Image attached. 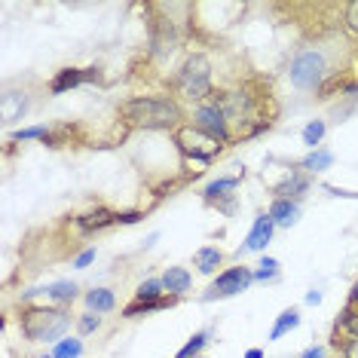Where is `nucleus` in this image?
<instances>
[{
    "label": "nucleus",
    "instance_id": "f257e3e1",
    "mask_svg": "<svg viewBox=\"0 0 358 358\" xmlns=\"http://www.w3.org/2000/svg\"><path fill=\"white\" fill-rule=\"evenodd\" d=\"M120 117L126 120L129 126H141V129H169L181 120V111H178L175 102L169 98H129V102L120 104Z\"/></svg>",
    "mask_w": 358,
    "mask_h": 358
},
{
    "label": "nucleus",
    "instance_id": "f03ea898",
    "mask_svg": "<svg viewBox=\"0 0 358 358\" xmlns=\"http://www.w3.org/2000/svg\"><path fill=\"white\" fill-rule=\"evenodd\" d=\"M70 319L64 316L62 310H28L21 316V331H25L28 340H37V343H46V340H59L64 331H68Z\"/></svg>",
    "mask_w": 358,
    "mask_h": 358
},
{
    "label": "nucleus",
    "instance_id": "7ed1b4c3",
    "mask_svg": "<svg viewBox=\"0 0 358 358\" xmlns=\"http://www.w3.org/2000/svg\"><path fill=\"white\" fill-rule=\"evenodd\" d=\"M178 92L184 98H205L211 92V64L205 55H190L178 74Z\"/></svg>",
    "mask_w": 358,
    "mask_h": 358
},
{
    "label": "nucleus",
    "instance_id": "20e7f679",
    "mask_svg": "<svg viewBox=\"0 0 358 358\" xmlns=\"http://www.w3.org/2000/svg\"><path fill=\"white\" fill-rule=\"evenodd\" d=\"M291 83L300 89H319L321 77H325V55L316 49H303L294 62H291Z\"/></svg>",
    "mask_w": 358,
    "mask_h": 358
},
{
    "label": "nucleus",
    "instance_id": "39448f33",
    "mask_svg": "<svg viewBox=\"0 0 358 358\" xmlns=\"http://www.w3.org/2000/svg\"><path fill=\"white\" fill-rule=\"evenodd\" d=\"M178 144H181L184 153L193 156V160H199V162H209V160H214V156L220 153L218 138L205 135L202 129H196V126H184V129H178Z\"/></svg>",
    "mask_w": 358,
    "mask_h": 358
},
{
    "label": "nucleus",
    "instance_id": "423d86ee",
    "mask_svg": "<svg viewBox=\"0 0 358 358\" xmlns=\"http://www.w3.org/2000/svg\"><path fill=\"white\" fill-rule=\"evenodd\" d=\"M252 282H254V273H252L248 267H230V270H224V273L214 279V285L209 288V294H205V300L236 297V294H242V291H245Z\"/></svg>",
    "mask_w": 358,
    "mask_h": 358
},
{
    "label": "nucleus",
    "instance_id": "0eeeda50",
    "mask_svg": "<svg viewBox=\"0 0 358 358\" xmlns=\"http://www.w3.org/2000/svg\"><path fill=\"white\" fill-rule=\"evenodd\" d=\"M193 126L202 129L205 135H211V138H218V141L230 138V135H227V117L218 104H199L196 113H193Z\"/></svg>",
    "mask_w": 358,
    "mask_h": 358
},
{
    "label": "nucleus",
    "instance_id": "6e6552de",
    "mask_svg": "<svg viewBox=\"0 0 358 358\" xmlns=\"http://www.w3.org/2000/svg\"><path fill=\"white\" fill-rule=\"evenodd\" d=\"M273 230H276L273 218H270V214H261V218L254 220V227H252V233H248L242 252H263V248L270 245V239H273Z\"/></svg>",
    "mask_w": 358,
    "mask_h": 358
},
{
    "label": "nucleus",
    "instance_id": "1a4fd4ad",
    "mask_svg": "<svg viewBox=\"0 0 358 358\" xmlns=\"http://www.w3.org/2000/svg\"><path fill=\"white\" fill-rule=\"evenodd\" d=\"M89 80H98V70L95 68H89V70H77V68H64L55 74V80L49 89L55 92V95H62V92H68V89H74V86H80V83H89Z\"/></svg>",
    "mask_w": 358,
    "mask_h": 358
},
{
    "label": "nucleus",
    "instance_id": "9d476101",
    "mask_svg": "<svg viewBox=\"0 0 358 358\" xmlns=\"http://www.w3.org/2000/svg\"><path fill=\"white\" fill-rule=\"evenodd\" d=\"M270 218H273L276 227H294L300 218V205L291 202V199H276V202L270 205Z\"/></svg>",
    "mask_w": 358,
    "mask_h": 358
},
{
    "label": "nucleus",
    "instance_id": "9b49d317",
    "mask_svg": "<svg viewBox=\"0 0 358 358\" xmlns=\"http://www.w3.org/2000/svg\"><path fill=\"white\" fill-rule=\"evenodd\" d=\"M111 224H117V214L107 211V209H95V211L80 214V218H77V227H80L83 233H98V230H104V227H111Z\"/></svg>",
    "mask_w": 358,
    "mask_h": 358
},
{
    "label": "nucleus",
    "instance_id": "f8f14e48",
    "mask_svg": "<svg viewBox=\"0 0 358 358\" xmlns=\"http://www.w3.org/2000/svg\"><path fill=\"white\" fill-rule=\"evenodd\" d=\"M25 113V92H6L3 102H0V117L3 123H16Z\"/></svg>",
    "mask_w": 358,
    "mask_h": 358
},
{
    "label": "nucleus",
    "instance_id": "ddd939ff",
    "mask_svg": "<svg viewBox=\"0 0 358 358\" xmlns=\"http://www.w3.org/2000/svg\"><path fill=\"white\" fill-rule=\"evenodd\" d=\"M162 285L171 294H184V291H190V273L184 267H169L166 276H162Z\"/></svg>",
    "mask_w": 358,
    "mask_h": 358
},
{
    "label": "nucleus",
    "instance_id": "4468645a",
    "mask_svg": "<svg viewBox=\"0 0 358 358\" xmlns=\"http://www.w3.org/2000/svg\"><path fill=\"white\" fill-rule=\"evenodd\" d=\"M193 261H196V270L199 273H205V276H211L214 270L220 267V261H224V254L218 252V248H211V245H205V248H199L196 252V257H193Z\"/></svg>",
    "mask_w": 358,
    "mask_h": 358
},
{
    "label": "nucleus",
    "instance_id": "2eb2a0df",
    "mask_svg": "<svg viewBox=\"0 0 358 358\" xmlns=\"http://www.w3.org/2000/svg\"><path fill=\"white\" fill-rule=\"evenodd\" d=\"M113 303H117V297H113L111 288H95L86 294V306H89L92 312H111Z\"/></svg>",
    "mask_w": 358,
    "mask_h": 358
},
{
    "label": "nucleus",
    "instance_id": "dca6fc26",
    "mask_svg": "<svg viewBox=\"0 0 358 358\" xmlns=\"http://www.w3.org/2000/svg\"><path fill=\"white\" fill-rule=\"evenodd\" d=\"M300 325V312L297 310H285L282 316L276 319V325H273V331H270V340H279L282 334H288V331H294V328Z\"/></svg>",
    "mask_w": 358,
    "mask_h": 358
},
{
    "label": "nucleus",
    "instance_id": "f3484780",
    "mask_svg": "<svg viewBox=\"0 0 358 358\" xmlns=\"http://www.w3.org/2000/svg\"><path fill=\"white\" fill-rule=\"evenodd\" d=\"M175 300H150V303H144V300H135V303H129L123 310L126 319H135V316H144V312H153V310H162V306H171Z\"/></svg>",
    "mask_w": 358,
    "mask_h": 358
},
{
    "label": "nucleus",
    "instance_id": "a211bd4d",
    "mask_svg": "<svg viewBox=\"0 0 358 358\" xmlns=\"http://www.w3.org/2000/svg\"><path fill=\"white\" fill-rule=\"evenodd\" d=\"M80 355H83V343L77 337H62L53 349V358H80Z\"/></svg>",
    "mask_w": 358,
    "mask_h": 358
},
{
    "label": "nucleus",
    "instance_id": "6ab92c4d",
    "mask_svg": "<svg viewBox=\"0 0 358 358\" xmlns=\"http://www.w3.org/2000/svg\"><path fill=\"white\" fill-rule=\"evenodd\" d=\"M331 162H334L331 150H312V153L303 160V169L306 171H325V169H331Z\"/></svg>",
    "mask_w": 358,
    "mask_h": 358
},
{
    "label": "nucleus",
    "instance_id": "aec40b11",
    "mask_svg": "<svg viewBox=\"0 0 358 358\" xmlns=\"http://www.w3.org/2000/svg\"><path fill=\"white\" fill-rule=\"evenodd\" d=\"M166 291V285H162V279H147V282L138 285V291H135V297L150 303V300H160V294Z\"/></svg>",
    "mask_w": 358,
    "mask_h": 358
},
{
    "label": "nucleus",
    "instance_id": "412c9836",
    "mask_svg": "<svg viewBox=\"0 0 358 358\" xmlns=\"http://www.w3.org/2000/svg\"><path fill=\"white\" fill-rule=\"evenodd\" d=\"M46 294L53 300H59V303H70V300L77 297V285L74 282H55L46 288Z\"/></svg>",
    "mask_w": 358,
    "mask_h": 358
},
{
    "label": "nucleus",
    "instance_id": "4be33fe9",
    "mask_svg": "<svg viewBox=\"0 0 358 358\" xmlns=\"http://www.w3.org/2000/svg\"><path fill=\"white\" fill-rule=\"evenodd\" d=\"M230 190H236V178H220V181H211L209 187H205V199H220Z\"/></svg>",
    "mask_w": 358,
    "mask_h": 358
},
{
    "label": "nucleus",
    "instance_id": "5701e85b",
    "mask_svg": "<svg viewBox=\"0 0 358 358\" xmlns=\"http://www.w3.org/2000/svg\"><path fill=\"white\" fill-rule=\"evenodd\" d=\"M205 343H209V334H205V331L193 334L187 346H184L181 352H178V358H199V352H202V346H205Z\"/></svg>",
    "mask_w": 358,
    "mask_h": 358
},
{
    "label": "nucleus",
    "instance_id": "b1692460",
    "mask_svg": "<svg viewBox=\"0 0 358 358\" xmlns=\"http://www.w3.org/2000/svg\"><path fill=\"white\" fill-rule=\"evenodd\" d=\"M321 138H325V123H321V120H312V123L303 129V144L316 150V144H321Z\"/></svg>",
    "mask_w": 358,
    "mask_h": 358
},
{
    "label": "nucleus",
    "instance_id": "393cba45",
    "mask_svg": "<svg viewBox=\"0 0 358 358\" xmlns=\"http://www.w3.org/2000/svg\"><path fill=\"white\" fill-rule=\"evenodd\" d=\"M276 276H279V261L276 257H263V261L257 263V270H254V279L267 282V279H276Z\"/></svg>",
    "mask_w": 358,
    "mask_h": 358
},
{
    "label": "nucleus",
    "instance_id": "a878e982",
    "mask_svg": "<svg viewBox=\"0 0 358 358\" xmlns=\"http://www.w3.org/2000/svg\"><path fill=\"white\" fill-rule=\"evenodd\" d=\"M300 190H306V178H300V175H291V181L288 184H282L276 193H279V199H291V196H297Z\"/></svg>",
    "mask_w": 358,
    "mask_h": 358
},
{
    "label": "nucleus",
    "instance_id": "bb28decb",
    "mask_svg": "<svg viewBox=\"0 0 358 358\" xmlns=\"http://www.w3.org/2000/svg\"><path fill=\"white\" fill-rule=\"evenodd\" d=\"M16 141H31V138H46V129L43 126H31V129H19L16 135H12Z\"/></svg>",
    "mask_w": 358,
    "mask_h": 358
},
{
    "label": "nucleus",
    "instance_id": "cd10ccee",
    "mask_svg": "<svg viewBox=\"0 0 358 358\" xmlns=\"http://www.w3.org/2000/svg\"><path fill=\"white\" fill-rule=\"evenodd\" d=\"M340 325H343V328H349V334H352V337H358V316H355L352 310H343Z\"/></svg>",
    "mask_w": 358,
    "mask_h": 358
},
{
    "label": "nucleus",
    "instance_id": "c85d7f7f",
    "mask_svg": "<svg viewBox=\"0 0 358 358\" xmlns=\"http://www.w3.org/2000/svg\"><path fill=\"white\" fill-rule=\"evenodd\" d=\"M346 25L358 34V0H355V3H349V6H346Z\"/></svg>",
    "mask_w": 358,
    "mask_h": 358
},
{
    "label": "nucleus",
    "instance_id": "c756f323",
    "mask_svg": "<svg viewBox=\"0 0 358 358\" xmlns=\"http://www.w3.org/2000/svg\"><path fill=\"white\" fill-rule=\"evenodd\" d=\"M98 325H102V319H98V316H83V319H80V331H83V334H92Z\"/></svg>",
    "mask_w": 358,
    "mask_h": 358
},
{
    "label": "nucleus",
    "instance_id": "7c9ffc66",
    "mask_svg": "<svg viewBox=\"0 0 358 358\" xmlns=\"http://www.w3.org/2000/svg\"><path fill=\"white\" fill-rule=\"evenodd\" d=\"M92 261H95V248H86V252H83V254L74 261V267H77V270H86Z\"/></svg>",
    "mask_w": 358,
    "mask_h": 358
},
{
    "label": "nucleus",
    "instance_id": "2f4dec72",
    "mask_svg": "<svg viewBox=\"0 0 358 358\" xmlns=\"http://www.w3.org/2000/svg\"><path fill=\"white\" fill-rule=\"evenodd\" d=\"M343 358H358V337H352L343 349Z\"/></svg>",
    "mask_w": 358,
    "mask_h": 358
},
{
    "label": "nucleus",
    "instance_id": "473e14b6",
    "mask_svg": "<svg viewBox=\"0 0 358 358\" xmlns=\"http://www.w3.org/2000/svg\"><path fill=\"white\" fill-rule=\"evenodd\" d=\"M141 214L138 211H126V214H117V224H135Z\"/></svg>",
    "mask_w": 358,
    "mask_h": 358
},
{
    "label": "nucleus",
    "instance_id": "72a5a7b5",
    "mask_svg": "<svg viewBox=\"0 0 358 358\" xmlns=\"http://www.w3.org/2000/svg\"><path fill=\"white\" fill-rule=\"evenodd\" d=\"M300 358H325V349H321V346H312V349H306V352L300 355Z\"/></svg>",
    "mask_w": 358,
    "mask_h": 358
},
{
    "label": "nucleus",
    "instance_id": "f704fd0d",
    "mask_svg": "<svg viewBox=\"0 0 358 358\" xmlns=\"http://www.w3.org/2000/svg\"><path fill=\"white\" fill-rule=\"evenodd\" d=\"M306 303H310V306L321 303V294H319V291H310V294H306Z\"/></svg>",
    "mask_w": 358,
    "mask_h": 358
},
{
    "label": "nucleus",
    "instance_id": "c9c22d12",
    "mask_svg": "<svg viewBox=\"0 0 358 358\" xmlns=\"http://www.w3.org/2000/svg\"><path fill=\"white\" fill-rule=\"evenodd\" d=\"M245 358H263V352H261V349H248Z\"/></svg>",
    "mask_w": 358,
    "mask_h": 358
},
{
    "label": "nucleus",
    "instance_id": "e433bc0d",
    "mask_svg": "<svg viewBox=\"0 0 358 358\" xmlns=\"http://www.w3.org/2000/svg\"><path fill=\"white\" fill-rule=\"evenodd\" d=\"M352 297H355V300H358V285H355V294H352Z\"/></svg>",
    "mask_w": 358,
    "mask_h": 358
},
{
    "label": "nucleus",
    "instance_id": "4c0bfd02",
    "mask_svg": "<svg viewBox=\"0 0 358 358\" xmlns=\"http://www.w3.org/2000/svg\"><path fill=\"white\" fill-rule=\"evenodd\" d=\"M43 358H53V355H43Z\"/></svg>",
    "mask_w": 358,
    "mask_h": 358
},
{
    "label": "nucleus",
    "instance_id": "58836bf2",
    "mask_svg": "<svg viewBox=\"0 0 358 358\" xmlns=\"http://www.w3.org/2000/svg\"><path fill=\"white\" fill-rule=\"evenodd\" d=\"M199 358H202V355H199Z\"/></svg>",
    "mask_w": 358,
    "mask_h": 358
}]
</instances>
